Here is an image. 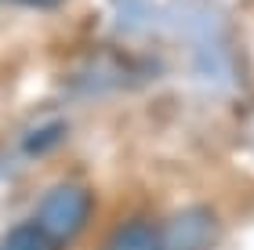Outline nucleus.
I'll return each instance as SVG.
<instances>
[{
	"mask_svg": "<svg viewBox=\"0 0 254 250\" xmlns=\"http://www.w3.org/2000/svg\"><path fill=\"white\" fill-rule=\"evenodd\" d=\"M87 218H91V192L84 185H76V181L55 185L40 200V210H37V225L44 232H51L59 243L73 240L87 225Z\"/></svg>",
	"mask_w": 254,
	"mask_h": 250,
	"instance_id": "obj_1",
	"label": "nucleus"
},
{
	"mask_svg": "<svg viewBox=\"0 0 254 250\" xmlns=\"http://www.w3.org/2000/svg\"><path fill=\"white\" fill-rule=\"evenodd\" d=\"M218 240V221L207 210H186L164 229V250H207Z\"/></svg>",
	"mask_w": 254,
	"mask_h": 250,
	"instance_id": "obj_2",
	"label": "nucleus"
},
{
	"mask_svg": "<svg viewBox=\"0 0 254 250\" xmlns=\"http://www.w3.org/2000/svg\"><path fill=\"white\" fill-rule=\"evenodd\" d=\"M106 250H164V232H156L149 221H127L109 236Z\"/></svg>",
	"mask_w": 254,
	"mask_h": 250,
	"instance_id": "obj_3",
	"label": "nucleus"
},
{
	"mask_svg": "<svg viewBox=\"0 0 254 250\" xmlns=\"http://www.w3.org/2000/svg\"><path fill=\"white\" fill-rule=\"evenodd\" d=\"M0 250H59V240L40 225H18L0 240Z\"/></svg>",
	"mask_w": 254,
	"mask_h": 250,
	"instance_id": "obj_4",
	"label": "nucleus"
},
{
	"mask_svg": "<svg viewBox=\"0 0 254 250\" xmlns=\"http://www.w3.org/2000/svg\"><path fill=\"white\" fill-rule=\"evenodd\" d=\"M59 134H62L59 123H55V127H40L37 134H29V138H26V149H29L33 156H40L48 145H55V138H59Z\"/></svg>",
	"mask_w": 254,
	"mask_h": 250,
	"instance_id": "obj_5",
	"label": "nucleus"
},
{
	"mask_svg": "<svg viewBox=\"0 0 254 250\" xmlns=\"http://www.w3.org/2000/svg\"><path fill=\"white\" fill-rule=\"evenodd\" d=\"M15 4H22V7H37V11H51V7H59L62 0H15Z\"/></svg>",
	"mask_w": 254,
	"mask_h": 250,
	"instance_id": "obj_6",
	"label": "nucleus"
}]
</instances>
